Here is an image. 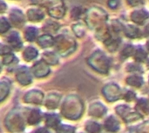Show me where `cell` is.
<instances>
[{"mask_svg": "<svg viewBox=\"0 0 149 133\" xmlns=\"http://www.w3.org/2000/svg\"><path fill=\"white\" fill-rule=\"evenodd\" d=\"M84 112V104L82 100L76 95L67 96L61 106L62 115L72 120L79 119Z\"/></svg>", "mask_w": 149, "mask_h": 133, "instance_id": "6da1fadb", "label": "cell"}, {"mask_svg": "<svg viewBox=\"0 0 149 133\" xmlns=\"http://www.w3.org/2000/svg\"><path fill=\"white\" fill-rule=\"evenodd\" d=\"M6 128L10 132H20L24 129V121L23 115L18 109H13L6 116L4 120Z\"/></svg>", "mask_w": 149, "mask_h": 133, "instance_id": "7a4b0ae2", "label": "cell"}, {"mask_svg": "<svg viewBox=\"0 0 149 133\" xmlns=\"http://www.w3.org/2000/svg\"><path fill=\"white\" fill-rule=\"evenodd\" d=\"M89 64L97 71L100 73H107L109 69V62L106 56L103 55L101 52H96L94 53L88 61Z\"/></svg>", "mask_w": 149, "mask_h": 133, "instance_id": "3957f363", "label": "cell"}, {"mask_svg": "<svg viewBox=\"0 0 149 133\" xmlns=\"http://www.w3.org/2000/svg\"><path fill=\"white\" fill-rule=\"evenodd\" d=\"M102 93L105 98L109 102H114L120 98L122 92L120 86L114 83H109L106 85L102 89Z\"/></svg>", "mask_w": 149, "mask_h": 133, "instance_id": "277c9868", "label": "cell"}, {"mask_svg": "<svg viewBox=\"0 0 149 133\" xmlns=\"http://www.w3.org/2000/svg\"><path fill=\"white\" fill-rule=\"evenodd\" d=\"M24 100L25 103H28V104L41 105L44 100V94L40 91L31 90L25 93L24 97Z\"/></svg>", "mask_w": 149, "mask_h": 133, "instance_id": "5b68a950", "label": "cell"}, {"mask_svg": "<svg viewBox=\"0 0 149 133\" xmlns=\"http://www.w3.org/2000/svg\"><path fill=\"white\" fill-rule=\"evenodd\" d=\"M16 78L18 83L22 85H28L31 83V76L29 70L26 67H20L17 73Z\"/></svg>", "mask_w": 149, "mask_h": 133, "instance_id": "8992f818", "label": "cell"}, {"mask_svg": "<svg viewBox=\"0 0 149 133\" xmlns=\"http://www.w3.org/2000/svg\"><path fill=\"white\" fill-rule=\"evenodd\" d=\"M107 113V108L100 102L93 103L89 107V115L93 118H102Z\"/></svg>", "mask_w": 149, "mask_h": 133, "instance_id": "52a82bcc", "label": "cell"}, {"mask_svg": "<svg viewBox=\"0 0 149 133\" xmlns=\"http://www.w3.org/2000/svg\"><path fill=\"white\" fill-rule=\"evenodd\" d=\"M32 73L37 78H44L50 73V69L45 63L40 61V62H38L36 64L33 65Z\"/></svg>", "mask_w": 149, "mask_h": 133, "instance_id": "ba28073f", "label": "cell"}, {"mask_svg": "<svg viewBox=\"0 0 149 133\" xmlns=\"http://www.w3.org/2000/svg\"><path fill=\"white\" fill-rule=\"evenodd\" d=\"M61 100V96L57 93H51L46 97L45 105V107L49 110H54L56 109Z\"/></svg>", "mask_w": 149, "mask_h": 133, "instance_id": "9c48e42d", "label": "cell"}, {"mask_svg": "<svg viewBox=\"0 0 149 133\" xmlns=\"http://www.w3.org/2000/svg\"><path fill=\"white\" fill-rule=\"evenodd\" d=\"M104 127L107 132H116L120 129V123L119 121L113 117V116H109L104 123Z\"/></svg>", "mask_w": 149, "mask_h": 133, "instance_id": "30bf717a", "label": "cell"}, {"mask_svg": "<svg viewBox=\"0 0 149 133\" xmlns=\"http://www.w3.org/2000/svg\"><path fill=\"white\" fill-rule=\"evenodd\" d=\"M42 119V113L38 109H32L27 116V123L30 125H38Z\"/></svg>", "mask_w": 149, "mask_h": 133, "instance_id": "8fae6325", "label": "cell"}, {"mask_svg": "<svg viewBox=\"0 0 149 133\" xmlns=\"http://www.w3.org/2000/svg\"><path fill=\"white\" fill-rule=\"evenodd\" d=\"M45 125L50 128H58L60 125V118L57 114H46L45 117Z\"/></svg>", "mask_w": 149, "mask_h": 133, "instance_id": "7c38bea8", "label": "cell"}, {"mask_svg": "<svg viewBox=\"0 0 149 133\" xmlns=\"http://www.w3.org/2000/svg\"><path fill=\"white\" fill-rule=\"evenodd\" d=\"M136 110L137 112L140 114L149 115V102L146 98H140L136 104Z\"/></svg>", "mask_w": 149, "mask_h": 133, "instance_id": "4fadbf2b", "label": "cell"}, {"mask_svg": "<svg viewBox=\"0 0 149 133\" xmlns=\"http://www.w3.org/2000/svg\"><path fill=\"white\" fill-rule=\"evenodd\" d=\"M127 84L132 87L140 88L143 85V78L139 75H132L127 78Z\"/></svg>", "mask_w": 149, "mask_h": 133, "instance_id": "5bb4252c", "label": "cell"}, {"mask_svg": "<svg viewBox=\"0 0 149 133\" xmlns=\"http://www.w3.org/2000/svg\"><path fill=\"white\" fill-rule=\"evenodd\" d=\"M10 83L7 81H2L0 83V101L3 102L10 92Z\"/></svg>", "mask_w": 149, "mask_h": 133, "instance_id": "9a60e30c", "label": "cell"}, {"mask_svg": "<svg viewBox=\"0 0 149 133\" xmlns=\"http://www.w3.org/2000/svg\"><path fill=\"white\" fill-rule=\"evenodd\" d=\"M115 110H116L117 114L120 115L124 120L127 118H128L131 115V113L133 112L131 108L129 106H127V105H119V106L116 107Z\"/></svg>", "mask_w": 149, "mask_h": 133, "instance_id": "2e32d148", "label": "cell"}, {"mask_svg": "<svg viewBox=\"0 0 149 133\" xmlns=\"http://www.w3.org/2000/svg\"><path fill=\"white\" fill-rule=\"evenodd\" d=\"M86 131L88 133H100L101 126L94 121H88L86 125Z\"/></svg>", "mask_w": 149, "mask_h": 133, "instance_id": "e0dca14e", "label": "cell"}, {"mask_svg": "<svg viewBox=\"0 0 149 133\" xmlns=\"http://www.w3.org/2000/svg\"><path fill=\"white\" fill-rule=\"evenodd\" d=\"M37 55H38L37 50H35L34 48H31V47H28L24 52V57L27 61L32 60L33 58H35L37 57Z\"/></svg>", "mask_w": 149, "mask_h": 133, "instance_id": "ac0fdd59", "label": "cell"}, {"mask_svg": "<svg viewBox=\"0 0 149 133\" xmlns=\"http://www.w3.org/2000/svg\"><path fill=\"white\" fill-rule=\"evenodd\" d=\"M56 133H75V128L72 125H60L56 129Z\"/></svg>", "mask_w": 149, "mask_h": 133, "instance_id": "d6986e66", "label": "cell"}, {"mask_svg": "<svg viewBox=\"0 0 149 133\" xmlns=\"http://www.w3.org/2000/svg\"><path fill=\"white\" fill-rule=\"evenodd\" d=\"M52 38L50 36H43L39 38L38 40V44L39 45H41L42 47L45 48L48 46H51L52 44Z\"/></svg>", "mask_w": 149, "mask_h": 133, "instance_id": "ffe728a7", "label": "cell"}, {"mask_svg": "<svg viewBox=\"0 0 149 133\" xmlns=\"http://www.w3.org/2000/svg\"><path fill=\"white\" fill-rule=\"evenodd\" d=\"M47 55H45L44 58L45 60V62L47 64H55L58 63V58L52 54V53H46Z\"/></svg>", "mask_w": 149, "mask_h": 133, "instance_id": "44dd1931", "label": "cell"}, {"mask_svg": "<svg viewBox=\"0 0 149 133\" xmlns=\"http://www.w3.org/2000/svg\"><path fill=\"white\" fill-rule=\"evenodd\" d=\"M9 42H10L13 46H15V47H17V46L20 45V41H19L18 36H17V34H15V32H14V34H12V35L10 37Z\"/></svg>", "mask_w": 149, "mask_h": 133, "instance_id": "7402d4cb", "label": "cell"}, {"mask_svg": "<svg viewBox=\"0 0 149 133\" xmlns=\"http://www.w3.org/2000/svg\"><path fill=\"white\" fill-rule=\"evenodd\" d=\"M36 35H37V30L34 29H29L26 31V38L29 41H32L36 37Z\"/></svg>", "mask_w": 149, "mask_h": 133, "instance_id": "603a6c76", "label": "cell"}, {"mask_svg": "<svg viewBox=\"0 0 149 133\" xmlns=\"http://www.w3.org/2000/svg\"><path fill=\"white\" fill-rule=\"evenodd\" d=\"M135 98H136L135 93L133 92V91H127L126 92V94L124 95V99H125L126 101H127V102H130V101L134 100Z\"/></svg>", "mask_w": 149, "mask_h": 133, "instance_id": "cb8c5ba5", "label": "cell"}, {"mask_svg": "<svg viewBox=\"0 0 149 133\" xmlns=\"http://www.w3.org/2000/svg\"><path fill=\"white\" fill-rule=\"evenodd\" d=\"M139 133H149V121L141 126L139 129Z\"/></svg>", "mask_w": 149, "mask_h": 133, "instance_id": "d4e9b609", "label": "cell"}, {"mask_svg": "<svg viewBox=\"0 0 149 133\" xmlns=\"http://www.w3.org/2000/svg\"><path fill=\"white\" fill-rule=\"evenodd\" d=\"M145 53L143 52V51H138L137 52V54H136V59L137 60H139V61H143L144 59H145V57H146V55H144Z\"/></svg>", "mask_w": 149, "mask_h": 133, "instance_id": "484cf974", "label": "cell"}, {"mask_svg": "<svg viewBox=\"0 0 149 133\" xmlns=\"http://www.w3.org/2000/svg\"><path fill=\"white\" fill-rule=\"evenodd\" d=\"M32 133H51L49 132V130H47L46 128L45 127H40V128H38L37 130H35Z\"/></svg>", "mask_w": 149, "mask_h": 133, "instance_id": "4316f807", "label": "cell"}, {"mask_svg": "<svg viewBox=\"0 0 149 133\" xmlns=\"http://www.w3.org/2000/svg\"><path fill=\"white\" fill-rule=\"evenodd\" d=\"M148 49H149V43H148Z\"/></svg>", "mask_w": 149, "mask_h": 133, "instance_id": "83f0119b", "label": "cell"}]
</instances>
